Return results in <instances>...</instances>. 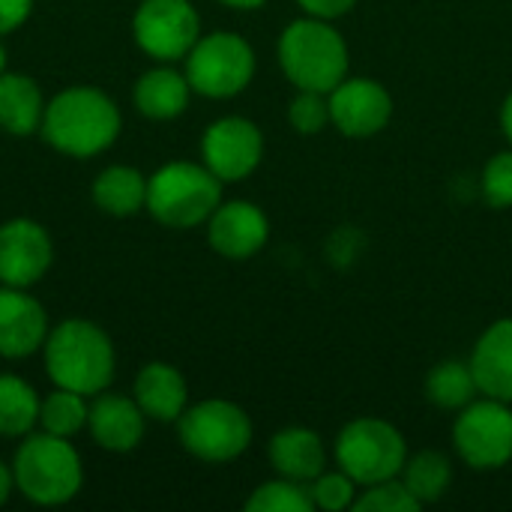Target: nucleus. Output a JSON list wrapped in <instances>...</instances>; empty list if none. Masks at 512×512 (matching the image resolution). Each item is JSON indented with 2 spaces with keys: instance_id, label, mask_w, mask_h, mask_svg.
<instances>
[{
  "instance_id": "1a4fd4ad",
  "label": "nucleus",
  "mask_w": 512,
  "mask_h": 512,
  "mask_svg": "<svg viewBox=\"0 0 512 512\" xmlns=\"http://www.w3.org/2000/svg\"><path fill=\"white\" fill-rule=\"evenodd\" d=\"M456 456L471 471H501L512 462V405L477 396L471 405L456 411L453 423Z\"/></svg>"
},
{
  "instance_id": "9b49d317",
  "label": "nucleus",
  "mask_w": 512,
  "mask_h": 512,
  "mask_svg": "<svg viewBox=\"0 0 512 512\" xmlns=\"http://www.w3.org/2000/svg\"><path fill=\"white\" fill-rule=\"evenodd\" d=\"M261 159H264V132L249 117L240 114L219 117L201 135V162L222 183H240L252 177Z\"/></svg>"
},
{
  "instance_id": "aec40b11",
  "label": "nucleus",
  "mask_w": 512,
  "mask_h": 512,
  "mask_svg": "<svg viewBox=\"0 0 512 512\" xmlns=\"http://www.w3.org/2000/svg\"><path fill=\"white\" fill-rule=\"evenodd\" d=\"M189 96H192V84L186 78V72H177L171 66H159L144 72L135 81V108L150 117V120H174L189 108Z\"/></svg>"
},
{
  "instance_id": "f8f14e48",
  "label": "nucleus",
  "mask_w": 512,
  "mask_h": 512,
  "mask_svg": "<svg viewBox=\"0 0 512 512\" xmlns=\"http://www.w3.org/2000/svg\"><path fill=\"white\" fill-rule=\"evenodd\" d=\"M330 126L342 132L345 138H375L381 135L393 120V93L378 81L366 75H348L342 78L330 93Z\"/></svg>"
},
{
  "instance_id": "473e14b6",
  "label": "nucleus",
  "mask_w": 512,
  "mask_h": 512,
  "mask_svg": "<svg viewBox=\"0 0 512 512\" xmlns=\"http://www.w3.org/2000/svg\"><path fill=\"white\" fill-rule=\"evenodd\" d=\"M33 9V0H0V36L18 30Z\"/></svg>"
},
{
  "instance_id": "c756f323",
  "label": "nucleus",
  "mask_w": 512,
  "mask_h": 512,
  "mask_svg": "<svg viewBox=\"0 0 512 512\" xmlns=\"http://www.w3.org/2000/svg\"><path fill=\"white\" fill-rule=\"evenodd\" d=\"M288 126L297 135H321L330 126V102L327 93L318 90H297L288 102Z\"/></svg>"
},
{
  "instance_id": "e433bc0d",
  "label": "nucleus",
  "mask_w": 512,
  "mask_h": 512,
  "mask_svg": "<svg viewBox=\"0 0 512 512\" xmlns=\"http://www.w3.org/2000/svg\"><path fill=\"white\" fill-rule=\"evenodd\" d=\"M6 72V48H3V42H0V75Z\"/></svg>"
},
{
  "instance_id": "dca6fc26",
  "label": "nucleus",
  "mask_w": 512,
  "mask_h": 512,
  "mask_svg": "<svg viewBox=\"0 0 512 512\" xmlns=\"http://www.w3.org/2000/svg\"><path fill=\"white\" fill-rule=\"evenodd\" d=\"M480 396H492L512 405V318L489 324L468 357Z\"/></svg>"
},
{
  "instance_id": "a211bd4d",
  "label": "nucleus",
  "mask_w": 512,
  "mask_h": 512,
  "mask_svg": "<svg viewBox=\"0 0 512 512\" xmlns=\"http://www.w3.org/2000/svg\"><path fill=\"white\" fill-rule=\"evenodd\" d=\"M267 459L279 477L297 483H312L321 471H327L324 438L309 426H288L276 432L267 444Z\"/></svg>"
},
{
  "instance_id": "c85d7f7f",
  "label": "nucleus",
  "mask_w": 512,
  "mask_h": 512,
  "mask_svg": "<svg viewBox=\"0 0 512 512\" xmlns=\"http://www.w3.org/2000/svg\"><path fill=\"white\" fill-rule=\"evenodd\" d=\"M309 495L315 510L324 512H345L354 510V501L360 495V486L342 471H321L312 483H309Z\"/></svg>"
},
{
  "instance_id": "72a5a7b5",
  "label": "nucleus",
  "mask_w": 512,
  "mask_h": 512,
  "mask_svg": "<svg viewBox=\"0 0 512 512\" xmlns=\"http://www.w3.org/2000/svg\"><path fill=\"white\" fill-rule=\"evenodd\" d=\"M501 132H504V138L510 141L512 147V90L507 93V99L501 102Z\"/></svg>"
},
{
  "instance_id": "0eeeda50",
  "label": "nucleus",
  "mask_w": 512,
  "mask_h": 512,
  "mask_svg": "<svg viewBox=\"0 0 512 512\" xmlns=\"http://www.w3.org/2000/svg\"><path fill=\"white\" fill-rule=\"evenodd\" d=\"M180 444L186 453L207 465H228L252 444V417L228 399H204L183 411L177 420Z\"/></svg>"
},
{
  "instance_id": "4be33fe9",
  "label": "nucleus",
  "mask_w": 512,
  "mask_h": 512,
  "mask_svg": "<svg viewBox=\"0 0 512 512\" xmlns=\"http://www.w3.org/2000/svg\"><path fill=\"white\" fill-rule=\"evenodd\" d=\"M93 201L111 216H132L147 207V177L132 165H111L96 177Z\"/></svg>"
},
{
  "instance_id": "f3484780",
  "label": "nucleus",
  "mask_w": 512,
  "mask_h": 512,
  "mask_svg": "<svg viewBox=\"0 0 512 512\" xmlns=\"http://www.w3.org/2000/svg\"><path fill=\"white\" fill-rule=\"evenodd\" d=\"M144 420H147V414L138 408L135 396L126 399L117 393H99L96 402L90 405L87 426L93 432V441L102 450L129 453L144 438Z\"/></svg>"
},
{
  "instance_id": "7ed1b4c3",
  "label": "nucleus",
  "mask_w": 512,
  "mask_h": 512,
  "mask_svg": "<svg viewBox=\"0 0 512 512\" xmlns=\"http://www.w3.org/2000/svg\"><path fill=\"white\" fill-rule=\"evenodd\" d=\"M45 369L57 387L99 396L114 381V345L93 321H63L45 339Z\"/></svg>"
},
{
  "instance_id": "f257e3e1",
  "label": "nucleus",
  "mask_w": 512,
  "mask_h": 512,
  "mask_svg": "<svg viewBox=\"0 0 512 512\" xmlns=\"http://www.w3.org/2000/svg\"><path fill=\"white\" fill-rule=\"evenodd\" d=\"M120 111L96 87H69L45 105V141L72 159H90L108 150L120 135Z\"/></svg>"
},
{
  "instance_id": "20e7f679",
  "label": "nucleus",
  "mask_w": 512,
  "mask_h": 512,
  "mask_svg": "<svg viewBox=\"0 0 512 512\" xmlns=\"http://www.w3.org/2000/svg\"><path fill=\"white\" fill-rule=\"evenodd\" d=\"M222 186L204 162H168L147 177V210L165 228H198L222 204Z\"/></svg>"
},
{
  "instance_id": "4468645a",
  "label": "nucleus",
  "mask_w": 512,
  "mask_h": 512,
  "mask_svg": "<svg viewBox=\"0 0 512 512\" xmlns=\"http://www.w3.org/2000/svg\"><path fill=\"white\" fill-rule=\"evenodd\" d=\"M207 240L216 255L246 261L267 246L270 219L252 201H222L207 219Z\"/></svg>"
},
{
  "instance_id": "6ab92c4d",
  "label": "nucleus",
  "mask_w": 512,
  "mask_h": 512,
  "mask_svg": "<svg viewBox=\"0 0 512 512\" xmlns=\"http://www.w3.org/2000/svg\"><path fill=\"white\" fill-rule=\"evenodd\" d=\"M135 402L156 423H177L189 408V387L171 363H147L135 378Z\"/></svg>"
},
{
  "instance_id": "bb28decb",
  "label": "nucleus",
  "mask_w": 512,
  "mask_h": 512,
  "mask_svg": "<svg viewBox=\"0 0 512 512\" xmlns=\"http://www.w3.org/2000/svg\"><path fill=\"white\" fill-rule=\"evenodd\" d=\"M246 510L249 512H312V495H309V483H297L288 477L267 480L261 483L249 498H246Z\"/></svg>"
},
{
  "instance_id": "cd10ccee",
  "label": "nucleus",
  "mask_w": 512,
  "mask_h": 512,
  "mask_svg": "<svg viewBox=\"0 0 512 512\" xmlns=\"http://www.w3.org/2000/svg\"><path fill=\"white\" fill-rule=\"evenodd\" d=\"M423 504L408 492V486L402 483V477L393 480H381L372 486H363L357 501H354V512H420Z\"/></svg>"
},
{
  "instance_id": "6e6552de",
  "label": "nucleus",
  "mask_w": 512,
  "mask_h": 512,
  "mask_svg": "<svg viewBox=\"0 0 512 512\" xmlns=\"http://www.w3.org/2000/svg\"><path fill=\"white\" fill-rule=\"evenodd\" d=\"M258 69L249 39L231 30H213L201 36L186 54V78L195 93L207 99H231L243 93Z\"/></svg>"
},
{
  "instance_id": "2f4dec72",
  "label": "nucleus",
  "mask_w": 512,
  "mask_h": 512,
  "mask_svg": "<svg viewBox=\"0 0 512 512\" xmlns=\"http://www.w3.org/2000/svg\"><path fill=\"white\" fill-rule=\"evenodd\" d=\"M357 3L360 0H297L303 15H315V18H327V21H336V18L348 15Z\"/></svg>"
},
{
  "instance_id": "b1692460",
  "label": "nucleus",
  "mask_w": 512,
  "mask_h": 512,
  "mask_svg": "<svg viewBox=\"0 0 512 512\" xmlns=\"http://www.w3.org/2000/svg\"><path fill=\"white\" fill-rule=\"evenodd\" d=\"M480 396L468 360H441L426 375V399L441 411H462Z\"/></svg>"
},
{
  "instance_id": "2eb2a0df",
  "label": "nucleus",
  "mask_w": 512,
  "mask_h": 512,
  "mask_svg": "<svg viewBox=\"0 0 512 512\" xmlns=\"http://www.w3.org/2000/svg\"><path fill=\"white\" fill-rule=\"evenodd\" d=\"M48 339V315L24 288L0 291V357L21 360L36 354Z\"/></svg>"
},
{
  "instance_id": "c9c22d12",
  "label": "nucleus",
  "mask_w": 512,
  "mask_h": 512,
  "mask_svg": "<svg viewBox=\"0 0 512 512\" xmlns=\"http://www.w3.org/2000/svg\"><path fill=\"white\" fill-rule=\"evenodd\" d=\"M219 3H225V6H231V9H243V12H249V9H261L267 0H219Z\"/></svg>"
},
{
  "instance_id": "f704fd0d",
  "label": "nucleus",
  "mask_w": 512,
  "mask_h": 512,
  "mask_svg": "<svg viewBox=\"0 0 512 512\" xmlns=\"http://www.w3.org/2000/svg\"><path fill=\"white\" fill-rule=\"evenodd\" d=\"M12 486H15V477H12V471L0 462V504H6V498H9V492H12Z\"/></svg>"
},
{
  "instance_id": "ddd939ff",
  "label": "nucleus",
  "mask_w": 512,
  "mask_h": 512,
  "mask_svg": "<svg viewBox=\"0 0 512 512\" xmlns=\"http://www.w3.org/2000/svg\"><path fill=\"white\" fill-rule=\"evenodd\" d=\"M54 249L48 231L33 219L0 225V282L9 288L36 285L51 267Z\"/></svg>"
},
{
  "instance_id": "f03ea898",
  "label": "nucleus",
  "mask_w": 512,
  "mask_h": 512,
  "mask_svg": "<svg viewBox=\"0 0 512 512\" xmlns=\"http://www.w3.org/2000/svg\"><path fill=\"white\" fill-rule=\"evenodd\" d=\"M279 66L294 90L330 93L351 69V51L333 21L300 15L285 24L276 45Z\"/></svg>"
},
{
  "instance_id": "a878e982",
  "label": "nucleus",
  "mask_w": 512,
  "mask_h": 512,
  "mask_svg": "<svg viewBox=\"0 0 512 512\" xmlns=\"http://www.w3.org/2000/svg\"><path fill=\"white\" fill-rule=\"evenodd\" d=\"M87 417H90L87 396L63 387H57L51 396L39 402V426L57 438H72L75 432H81L87 426Z\"/></svg>"
},
{
  "instance_id": "393cba45",
  "label": "nucleus",
  "mask_w": 512,
  "mask_h": 512,
  "mask_svg": "<svg viewBox=\"0 0 512 512\" xmlns=\"http://www.w3.org/2000/svg\"><path fill=\"white\" fill-rule=\"evenodd\" d=\"M39 396L36 390L15 378L0 375V435L3 438H21L39 423Z\"/></svg>"
},
{
  "instance_id": "423d86ee",
  "label": "nucleus",
  "mask_w": 512,
  "mask_h": 512,
  "mask_svg": "<svg viewBox=\"0 0 512 512\" xmlns=\"http://www.w3.org/2000/svg\"><path fill=\"white\" fill-rule=\"evenodd\" d=\"M336 468H342L360 489L393 480L408 462L405 435L384 417H354L333 441Z\"/></svg>"
},
{
  "instance_id": "5701e85b",
  "label": "nucleus",
  "mask_w": 512,
  "mask_h": 512,
  "mask_svg": "<svg viewBox=\"0 0 512 512\" xmlns=\"http://www.w3.org/2000/svg\"><path fill=\"white\" fill-rule=\"evenodd\" d=\"M399 477L423 507L438 504L453 489V462L441 450L408 453V462Z\"/></svg>"
},
{
  "instance_id": "7c9ffc66",
  "label": "nucleus",
  "mask_w": 512,
  "mask_h": 512,
  "mask_svg": "<svg viewBox=\"0 0 512 512\" xmlns=\"http://www.w3.org/2000/svg\"><path fill=\"white\" fill-rule=\"evenodd\" d=\"M480 189L489 207L512 210V147L495 153L480 174Z\"/></svg>"
},
{
  "instance_id": "412c9836",
  "label": "nucleus",
  "mask_w": 512,
  "mask_h": 512,
  "mask_svg": "<svg viewBox=\"0 0 512 512\" xmlns=\"http://www.w3.org/2000/svg\"><path fill=\"white\" fill-rule=\"evenodd\" d=\"M45 99L30 75H0V129L9 135H33L42 129Z\"/></svg>"
},
{
  "instance_id": "39448f33",
  "label": "nucleus",
  "mask_w": 512,
  "mask_h": 512,
  "mask_svg": "<svg viewBox=\"0 0 512 512\" xmlns=\"http://www.w3.org/2000/svg\"><path fill=\"white\" fill-rule=\"evenodd\" d=\"M12 477L15 489L39 507H57L72 501L81 492L84 471H81V456L69 444V438L57 435H30L12 462Z\"/></svg>"
},
{
  "instance_id": "9d476101",
  "label": "nucleus",
  "mask_w": 512,
  "mask_h": 512,
  "mask_svg": "<svg viewBox=\"0 0 512 512\" xmlns=\"http://www.w3.org/2000/svg\"><path fill=\"white\" fill-rule=\"evenodd\" d=\"M132 33L138 48L159 60H186L192 45L201 39V18L189 0H144L135 9Z\"/></svg>"
}]
</instances>
